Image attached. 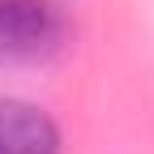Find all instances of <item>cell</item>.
<instances>
[{"instance_id": "obj_2", "label": "cell", "mask_w": 154, "mask_h": 154, "mask_svg": "<svg viewBox=\"0 0 154 154\" xmlns=\"http://www.w3.org/2000/svg\"><path fill=\"white\" fill-rule=\"evenodd\" d=\"M0 154H60V128L43 107L0 99Z\"/></svg>"}, {"instance_id": "obj_1", "label": "cell", "mask_w": 154, "mask_h": 154, "mask_svg": "<svg viewBox=\"0 0 154 154\" xmlns=\"http://www.w3.org/2000/svg\"><path fill=\"white\" fill-rule=\"evenodd\" d=\"M64 43V9L56 0H0V60H47Z\"/></svg>"}]
</instances>
